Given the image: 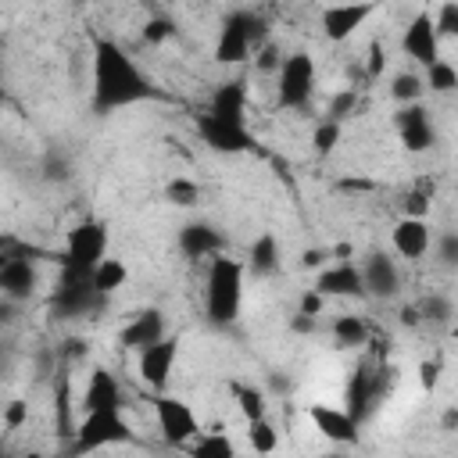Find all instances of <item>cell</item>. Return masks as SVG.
Returning <instances> with one entry per match:
<instances>
[{"label": "cell", "instance_id": "1", "mask_svg": "<svg viewBox=\"0 0 458 458\" xmlns=\"http://www.w3.org/2000/svg\"><path fill=\"white\" fill-rule=\"evenodd\" d=\"M150 79L140 72V64L107 36L93 39V111L107 114L114 107H129L136 100H147Z\"/></svg>", "mask_w": 458, "mask_h": 458}, {"label": "cell", "instance_id": "2", "mask_svg": "<svg viewBox=\"0 0 458 458\" xmlns=\"http://www.w3.org/2000/svg\"><path fill=\"white\" fill-rule=\"evenodd\" d=\"M208 322L211 326H233L243 304V265L229 254L211 258L208 268Z\"/></svg>", "mask_w": 458, "mask_h": 458}, {"label": "cell", "instance_id": "3", "mask_svg": "<svg viewBox=\"0 0 458 458\" xmlns=\"http://www.w3.org/2000/svg\"><path fill=\"white\" fill-rule=\"evenodd\" d=\"M261 43H268L265 32V18L254 11H233L222 29H218V43H215V61L222 64H240L247 61Z\"/></svg>", "mask_w": 458, "mask_h": 458}, {"label": "cell", "instance_id": "4", "mask_svg": "<svg viewBox=\"0 0 458 458\" xmlns=\"http://www.w3.org/2000/svg\"><path fill=\"white\" fill-rule=\"evenodd\" d=\"M100 304H104V293L93 286V272H75L61 265V279L54 290V311L61 318H75V315H89Z\"/></svg>", "mask_w": 458, "mask_h": 458}, {"label": "cell", "instance_id": "5", "mask_svg": "<svg viewBox=\"0 0 458 458\" xmlns=\"http://www.w3.org/2000/svg\"><path fill=\"white\" fill-rule=\"evenodd\" d=\"M129 440H132V429H129V422H125L122 411H86V419L75 429L72 451L75 454H86V451H100V447L129 444Z\"/></svg>", "mask_w": 458, "mask_h": 458}, {"label": "cell", "instance_id": "6", "mask_svg": "<svg viewBox=\"0 0 458 458\" xmlns=\"http://www.w3.org/2000/svg\"><path fill=\"white\" fill-rule=\"evenodd\" d=\"M107 258V229L100 222H79L64 240V268L93 272Z\"/></svg>", "mask_w": 458, "mask_h": 458}, {"label": "cell", "instance_id": "7", "mask_svg": "<svg viewBox=\"0 0 458 458\" xmlns=\"http://www.w3.org/2000/svg\"><path fill=\"white\" fill-rule=\"evenodd\" d=\"M315 93V57L308 50H293L283 57L279 68V104L283 107H304Z\"/></svg>", "mask_w": 458, "mask_h": 458}, {"label": "cell", "instance_id": "8", "mask_svg": "<svg viewBox=\"0 0 458 458\" xmlns=\"http://www.w3.org/2000/svg\"><path fill=\"white\" fill-rule=\"evenodd\" d=\"M154 419H157V429H161V440L179 447L186 440H193L200 433V422L193 415V408L179 397H168V394H157L154 397Z\"/></svg>", "mask_w": 458, "mask_h": 458}, {"label": "cell", "instance_id": "9", "mask_svg": "<svg viewBox=\"0 0 458 458\" xmlns=\"http://www.w3.org/2000/svg\"><path fill=\"white\" fill-rule=\"evenodd\" d=\"M401 47H404V54H408L411 61H419V64H426V68L440 61V32H437L429 11H419V14L408 21V29H404V36H401Z\"/></svg>", "mask_w": 458, "mask_h": 458}, {"label": "cell", "instance_id": "10", "mask_svg": "<svg viewBox=\"0 0 458 458\" xmlns=\"http://www.w3.org/2000/svg\"><path fill=\"white\" fill-rule=\"evenodd\" d=\"M175 358H179V340H175V336H172V340L165 336V340L143 347V351H140V361H136L140 379H143L147 386H154V390H165L168 379H172Z\"/></svg>", "mask_w": 458, "mask_h": 458}, {"label": "cell", "instance_id": "11", "mask_svg": "<svg viewBox=\"0 0 458 458\" xmlns=\"http://www.w3.org/2000/svg\"><path fill=\"white\" fill-rule=\"evenodd\" d=\"M0 293L11 304H21L36 293V265L29 261V254H7L0 265Z\"/></svg>", "mask_w": 458, "mask_h": 458}, {"label": "cell", "instance_id": "12", "mask_svg": "<svg viewBox=\"0 0 458 458\" xmlns=\"http://www.w3.org/2000/svg\"><path fill=\"white\" fill-rule=\"evenodd\" d=\"M394 125H397V132H401V143H404V150H411V154H422V150H429V147H433V140H437V132H433V122H429V114H426V107H422V104H408V107H397V114H394Z\"/></svg>", "mask_w": 458, "mask_h": 458}, {"label": "cell", "instance_id": "13", "mask_svg": "<svg viewBox=\"0 0 458 458\" xmlns=\"http://www.w3.org/2000/svg\"><path fill=\"white\" fill-rule=\"evenodd\" d=\"M197 132L204 136V143L218 154H243L250 150V132L243 125H233V122H222L215 114H200L197 118Z\"/></svg>", "mask_w": 458, "mask_h": 458}, {"label": "cell", "instance_id": "14", "mask_svg": "<svg viewBox=\"0 0 458 458\" xmlns=\"http://www.w3.org/2000/svg\"><path fill=\"white\" fill-rule=\"evenodd\" d=\"M311 422H315V429L326 437V440H333V444H344V447H354L358 444V419L347 411V408H333V404H311Z\"/></svg>", "mask_w": 458, "mask_h": 458}, {"label": "cell", "instance_id": "15", "mask_svg": "<svg viewBox=\"0 0 458 458\" xmlns=\"http://www.w3.org/2000/svg\"><path fill=\"white\" fill-rule=\"evenodd\" d=\"M361 283H365V293H372L379 301H390L401 290V272H397V265H394L390 254L372 250L365 258V265H361Z\"/></svg>", "mask_w": 458, "mask_h": 458}, {"label": "cell", "instance_id": "16", "mask_svg": "<svg viewBox=\"0 0 458 458\" xmlns=\"http://www.w3.org/2000/svg\"><path fill=\"white\" fill-rule=\"evenodd\" d=\"M390 243H394V250H397L401 258H408V261L426 258V254H429V247H433L429 222H426V218H408V215H404V218L394 225Z\"/></svg>", "mask_w": 458, "mask_h": 458}, {"label": "cell", "instance_id": "17", "mask_svg": "<svg viewBox=\"0 0 458 458\" xmlns=\"http://www.w3.org/2000/svg\"><path fill=\"white\" fill-rule=\"evenodd\" d=\"M122 404H125L122 383L107 369H93L89 383H86V394H82V408L86 411H122Z\"/></svg>", "mask_w": 458, "mask_h": 458}, {"label": "cell", "instance_id": "18", "mask_svg": "<svg viewBox=\"0 0 458 458\" xmlns=\"http://www.w3.org/2000/svg\"><path fill=\"white\" fill-rule=\"evenodd\" d=\"M315 290L322 297H361L365 283H361V268L344 261V265H329L315 276Z\"/></svg>", "mask_w": 458, "mask_h": 458}, {"label": "cell", "instance_id": "19", "mask_svg": "<svg viewBox=\"0 0 458 458\" xmlns=\"http://www.w3.org/2000/svg\"><path fill=\"white\" fill-rule=\"evenodd\" d=\"M222 247H225V240L211 222H186L179 229V250L186 258H218Z\"/></svg>", "mask_w": 458, "mask_h": 458}, {"label": "cell", "instance_id": "20", "mask_svg": "<svg viewBox=\"0 0 458 458\" xmlns=\"http://www.w3.org/2000/svg\"><path fill=\"white\" fill-rule=\"evenodd\" d=\"M157 340H165V315L157 308H140L122 329V347H132V351H143Z\"/></svg>", "mask_w": 458, "mask_h": 458}, {"label": "cell", "instance_id": "21", "mask_svg": "<svg viewBox=\"0 0 458 458\" xmlns=\"http://www.w3.org/2000/svg\"><path fill=\"white\" fill-rule=\"evenodd\" d=\"M372 14L369 4H340V7H326L322 11V32L340 43L347 36H354V29H361V21Z\"/></svg>", "mask_w": 458, "mask_h": 458}, {"label": "cell", "instance_id": "22", "mask_svg": "<svg viewBox=\"0 0 458 458\" xmlns=\"http://www.w3.org/2000/svg\"><path fill=\"white\" fill-rule=\"evenodd\" d=\"M243 107H247V86L240 79H233V82H222L211 93L208 114H215L222 122H233V125H243Z\"/></svg>", "mask_w": 458, "mask_h": 458}, {"label": "cell", "instance_id": "23", "mask_svg": "<svg viewBox=\"0 0 458 458\" xmlns=\"http://www.w3.org/2000/svg\"><path fill=\"white\" fill-rule=\"evenodd\" d=\"M247 265H250V272H254L258 279H265V276H276V272H279V243H276V236H272V233H261V236L250 243Z\"/></svg>", "mask_w": 458, "mask_h": 458}, {"label": "cell", "instance_id": "24", "mask_svg": "<svg viewBox=\"0 0 458 458\" xmlns=\"http://www.w3.org/2000/svg\"><path fill=\"white\" fill-rule=\"evenodd\" d=\"M369 401H376V376L369 372V365H358V372L351 379V390H347V411L361 422L365 411H369Z\"/></svg>", "mask_w": 458, "mask_h": 458}, {"label": "cell", "instance_id": "25", "mask_svg": "<svg viewBox=\"0 0 458 458\" xmlns=\"http://www.w3.org/2000/svg\"><path fill=\"white\" fill-rule=\"evenodd\" d=\"M329 336H333L336 347L354 351V347H361V344L369 340V326H365L358 315H336V318L329 322Z\"/></svg>", "mask_w": 458, "mask_h": 458}, {"label": "cell", "instance_id": "26", "mask_svg": "<svg viewBox=\"0 0 458 458\" xmlns=\"http://www.w3.org/2000/svg\"><path fill=\"white\" fill-rule=\"evenodd\" d=\"M125 279H129V268H125L118 258H104V261L93 268V286H97L104 297L114 293V290H122Z\"/></svg>", "mask_w": 458, "mask_h": 458}, {"label": "cell", "instance_id": "27", "mask_svg": "<svg viewBox=\"0 0 458 458\" xmlns=\"http://www.w3.org/2000/svg\"><path fill=\"white\" fill-rule=\"evenodd\" d=\"M233 397H236V408H240V415H243L247 422H258V419H265V411H268V401H265V394H261L258 386H247V383H233Z\"/></svg>", "mask_w": 458, "mask_h": 458}, {"label": "cell", "instance_id": "28", "mask_svg": "<svg viewBox=\"0 0 458 458\" xmlns=\"http://www.w3.org/2000/svg\"><path fill=\"white\" fill-rule=\"evenodd\" d=\"M422 89H426V79H419L415 72H401V75H394V82H390V97H394L401 107L419 104Z\"/></svg>", "mask_w": 458, "mask_h": 458}, {"label": "cell", "instance_id": "29", "mask_svg": "<svg viewBox=\"0 0 458 458\" xmlns=\"http://www.w3.org/2000/svg\"><path fill=\"white\" fill-rule=\"evenodd\" d=\"M426 86H429L433 93H454V89H458V68L440 57L437 64L426 68Z\"/></svg>", "mask_w": 458, "mask_h": 458}, {"label": "cell", "instance_id": "30", "mask_svg": "<svg viewBox=\"0 0 458 458\" xmlns=\"http://www.w3.org/2000/svg\"><path fill=\"white\" fill-rule=\"evenodd\" d=\"M247 444L258 451V454H272L276 444H279V433L268 419H258V422H247Z\"/></svg>", "mask_w": 458, "mask_h": 458}, {"label": "cell", "instance_id": "31", "mask_svg": "<svg viewBox=\"0 0 458 458\" xmlns=\"http://www.w3.org/2000/svg\"><path fill=\"white\" fill-rule=\"evenodd\" d=\"M415 308H419L422 322H437V326L451 322V315H454V308H451V301H447L444 293H429V297H422Z\"/></svg>", "mask_w": 458, "mask_h": 458}, {"label": "cell", "instance_id": "32", "mask_svg": "<svg viewBox=\"0 0 458 458\" xmlns=\"http://www.w3.org/2000/svg\"><path fill=\"white\" fill-rule=\"evenodd\" d=\"M193 458H236V451H233V440L215 429V433L200 437V444L193 447Z\"/></svg>", "mask_w": 458, "mask_h": 458}, {"label": "cell", "instance_id": "33", "mask_svg": "<svg viewBox=\"0 0 458 458\" xmlns=\"http://www.w3.org/2000/svg\"><path fill=\"white\" fill-rule=\"evenodd\" d=\"M165 197H168L175 208H193V204H200V186H197L193 179H172V182L165 186Z\"/></svg>", "mask_w": 458, "mask_h": 458}, {"label": "cell", "instance_id": "34", "mask_svg": "<svg viewBox=\"0 0 458 458\" xmlns=\"http://www.w3.org/2000/svg\"><path fill=\"white\" fill-rule=\"evenodd\" d=\"M311 143H315L318 154H333V147L340 143V122L322 118V122L315 125V132H311Z\"/></svg>", "mask_w": 458, "mask_h": 458}, {"label": "cell", "instance_id": "35", "mask_svg": "<svg viewBox=\"0 0 458 458\" xmlns=\"http://www.w3.org/2000/svg\"><path fill=\"white\" fill-rule=\"evenodd\" d=\"M433 25H437L440 39H444V36H458V0L440 4L437 14H433Z\"/></svg>", "mask_w": 458, "mask_h": 458}, {"label": "cell", "instance_id": "36", "mask_svg": "<svg viewBox=\"0 0 458 458\" xmlns=\"http://www.w3.org/2000/svg\"><path fill=\"white\" fill-rule=\"evenodd\" d=\"M283 57H286V54H283V50H279L272 39H268V43H261V47L254 50V64H258V72H276V75H279Z\"/></svg>", "mask_w": 458, "mask_h": 458}, {"label": "cell", "instance_id": "37", "mask_svg": "<svg viewBox=\"0 0 458 458\" xmlns=\"http://www.w3.org/2000/svg\"><path fill=\"white\" fill-rule=\"evenodd\" d=\"M437 261L444 265V268H458V233H444L440 240H437Z\"/></svg>", "mask_w": 458, "mask_h": 458}, {"label": "cell", "instance_id": "38", "mask_svg": "<svg viewBox=\"0 0 458 458\" xmlns=\"http://www.w3.org/2000/svg\"><path fill=\"white\" fill-rule=\"evenodd\" d=\"M172 32H175V25H172L168 18H150V21L143 25V43H150V47H157V43H165V39H172Z\"/></svg>", "mask_w": 458, "mask_h": 458}, {"label": "cell", "instance_id": "39", "mask_svg": "<svg viewBox=\"0 0 458 458\" xmlns=\"http://www.w3.org/2000/svg\"><path fill=\"white\" fill-rule=\"evenodd\" d=\"M351 111H354V89H340V93L329 100L326 118H329V122H344Z\"/></svg>", "mask_w": 458, "mask_h": 458}, {"label": "cell", "instance_id": "40", "mask_svg": "<svg viewBox=\"0 0 458 458\" xmlns=\"http://www.w3.org/2000/svg\"><path fill=\"white\" fill-rule=\"evenodd\" d=\"M429 197H433V182H422V186L408 197V218H426V211H429Z\"/></svg>", "mask_w": 458, "mask_h": 458}, {"label": "cell", "instance_id": "41", "mask_svg": "<svg viewBox=\"0 0 458 458\" xmlns=\"http://www.w3.org/2000/svg\"><path fill=\"white\" fill-rule=\"evenodd\" d=\"M322 308H326V297H322L315 286H308V290L301 293V315H308V318H318V315H322Z\"/></svg>", "mask_w": 458, "mask_h": 458}, {"label": "cell", "instance_id": "42", "mask_svg": "<svg viewBox=\"0 0 458 458\" xmlns=\"http://www.w3.org/2000/svg\"><path fill=\"white\" fill-rule=\"evenodd\" d=\"M25 419H29V404H25V401H11V404H7V411H4L7 429H18Z\"/></svg>", "mask_w": 458, "mask_h": 458}, {"label": "cell", "instance_id": "43", "mask_svg": "<svg viewBox=\"0 0 458 458\" xmlns=\"http://www.w3.org/2000/svg\"><path fill=\"white\" fill-rule=\"evenodd\" d=\"M383 64H386V57H383V43H372V47H369V61H365V72L376 79V75H383Z\"/></svg>", "mask_w": 458, "mask_h": 458}, {"label": "cell", "instance_id": "44", "mask_svg": "<svg viewBox=\"0 0 458 458\" xmlns=\"http://www.w3.org/2000/svg\"><path fill=\"white\" fill-rule=\"evenodd\" d=\"M326 258H329V250H322V247H308V250L301 254V265H304V268H318V272H322V268H326Z\"/></svg>", "mask_w": 458, "mask_h": 458}, {"label": "cell", "instance_id": "45", "mask_svg": "<svg viewBox=\"0 0 458 458\" xmlns=\"http://www.w3.org/2000/svg\"><path fill=\"white\" fill-rule=\"evenodd\" d=\"M437 379H440V365H437V361H422V365H419V383H422V390H433Z\"/></svg>", "mask_w": 458, "mask_h": 458}, {"label": "cell", "instance_id": "46", "mask_svg": "<svg viewBox=\"0 0 458 458\" xmlns=\"http://www.w3.org/2000/svg\"><path fill=\"white\" fill-rule=\"evenodd\" d=\"M440 429H444V433H454V429H458V408H454V404L444 408V415H440Z\"/></svg>", "mask_w": 458, "mask_h": 458}, {"label": "cell", "instance_id": "47", "mask_svg": "<svg viewBox=\"0 0 458 458\" xmlns=\"http://www.w3.org/2000/svg\"><path fill=\"white\" fill-rule=\"evenodd\" d=\"M315 322H318V318H308V315L297 311V318H293V333H315Z\"/></svg>", "mask_w": 458, "mask_h": 458}, {"label": "cell", "instance_id": "48", "mask_svg": "<svg viewBox=\"0 0 458 458\" xmlns=\"http://www.w3.org/2000/svg\"><path fill=\"white\" fill-rule=\"evenodd\" d=\"M351 250H354V247H351V243H336V247H333V250H329V254H333V258H336V265H344V261H347V258H351Z\"/></svg>", "mask_w": 458, "mask_h": 458}, {"label": "cell", "instance_id": "49", "mask_svg": "<svg viewBox=\"0 0 458 458\" xmlns=\"http://www.w3.org/2000/svg\"><path fill=\"white\" fill-rule=\"evenodd\" d=\"M401 318H404V326H419V322H422V315H419V308H415V304H408V308L401 311Z\"/></svg>", "mask_w": 458, "mask_h": 458}, {"label": "cell", "instance_id": "50", "mask_svg": "<svg viewBox=\"0 0 458 458\" xmlns=\"http://www.w3.org/2000/svg\"><path fill=\"white\" fill-rule=\"evenodd\" d=\"M322 458H351L347 451H329V454H322Z\"/></svg>", "mask_w": 458, "mask_h": 458}, {"label": "cell", "instance_id": "51", "mask_svg": "<svg viewBox=\"0 0 458 458\" xmlns=\"http://www.w3.org/2000/svg\"><path fill=\"white\" fill-rule=\"evenodd\" d=\"M451 336H454V340H458V318H454V326H451Z\"/></svg>", "mask_w": 458, "mask_h": 458}, {"label": "cell", "instance_id": "52", "mask_svg": "<svg viewBox=\"0 0 458 458\" xmlns=\"http://www.w3.org/2000/svg\"><path fill=\"white\" fill-rule=\"evenodd\" d=\"M415 458H422V454H415Z\"/></svg>", "mask_w": 458, "mask_h": 458}]
</instances>
